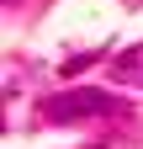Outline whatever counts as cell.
Instances as JSON below:
<instances>
[{"label":"cell","mask_w":143,"mask_h":149,"mask_svg":"<svg viewBox=\"0 0 143 149\" xmlns=\"http://www.w3.org/2000/svg\"><path fill=\"white\" fill-rule=\"evenodd\" d=\"M111 112H122L117 96H106V91H58V96L37 101V117L43 123H80V117H111Z\"/></svg>","instance_id":"1"},{"label":"cell","mask_w":143,"mask_h":149,"mask_svg":"<svg viewBox=\"0 0 143 149\" xmlns=\"http://www.w3.org/2000/svg\"><path fill=\"white\" fill-rule=\"evenodd\" d=\"M111 74L122 85H138L143 91V43H133V48H122L117 59H111Z\"/></svg>","instance_id":"2"}]
</instances>
